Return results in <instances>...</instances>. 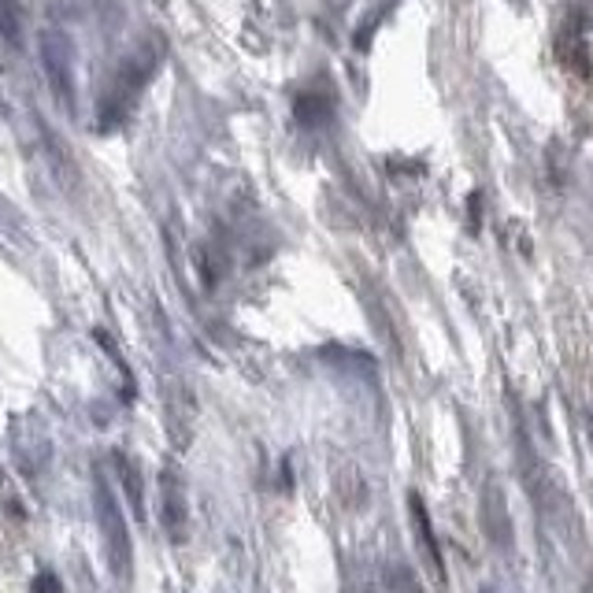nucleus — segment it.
I'll use <instances>...</instances> for the list:
<instances>
[{"instance_id": "nucleus-2", "label": "nucleus", "mask_w": 593, "mask_h": 593, "mask_svg": "<svg viewBox=\"0 0 593 593\" xmlns=\"http://www.w3.org/2000/svg\"><path fill=\"white\" fill-rule=\"evenodd\" d=\"M93 509H96V527H101V538H104V557H109V568L119 579H130L134 541H130V531H126L119 501H115L112 486H109V479H104L101 468H96V475H93Z\"/></svg>"}, {"instance_id": "nucleus-4", "label": "nucleus", "mask_w": 593, "mask_h": 593, "mask_svg": "<svg viewBox=\"0 0 593 593\" xmlns=\"http://www.w3.org/2000/svg\"><path fill=\"white\" fill-rule=\"evenodd\" d=\"M163 531L174 546L190 538V501H186V482L179 479V471H163Z\"/></svg>"}, {"instance_id": "nucleus-1", "label": "nucleus", "mask_w": 593, "mask_h": 593, "mask_svg": "<svg viewBox=\"0 0 593 593\" xmlns=\"http://www.w3.org/2000/svg\"><path fill=\"white\" fill-rule=\"evenodd\" d=\"M157 67H160V60L152 48H141V53L126 56L119 75H115V82L109 85V93H104L101 112H96V126H101V130H115V126L130 115L134 101H138V93L149 85L152 75H157Z\"/></svg>"}, {"instance_id": "nucleus-5", "label": "nucleus", "mask_w": 593, "mask_h": 593, "mask_svg": "<svg viewBox=\"0 0 593 593\" xmlns=\"http://www.w3.org/2000/svg\"><path fill=\"white\" fill-rule=\"evenodd\" d=\"M294 115L305 126H323L330 119V96L323 93H305V96H297V104H294Z\"/></svg>"}, {"instance_id": "nucleus-9", "label": "nucleus", "mask_w": 593, "mask_h": 593, "mask_svg": "<svg viewBox=\"0 0 593 593\" xmlns=\"http://www.w3.org/2000/svg\"><path fill=\"white\" fill-rule=\"evenodd\" d=\"M34 593H64L60 579L53 575V571H42V575L34 579Z\"/></svg>"}, {"instance_id": "nucleus-3", "label": "nucleus", "mask_w": 593, "mask_h": 593, "mask_svg": "<svg viewBox=\"0 0 593 593\" xmlns=\"http://www.w3.org/2000/svg\"><path fill=\"white\" fill-rule=\"evenodd\" d=\"M42 67H45V79L56 90L60 101H71L75 90V45L71 37L56 26H48L42 34Z\"/></svg>"}, {"instance_id": "nucleus-6", "label": "nucleus", "mask_w": 593, "mask_h": 593, "mask_svg": "<svg viewBox=\"0 0 593 593\" xmlns=\"http://www.w3.org/2000/svg\"><path fill=\"white\" fill-rule=\"evenodd\" d=\"M0 37L8 45L23 42V8H19V0H0Z\"/></svg>"}, {"instance_id": "nucleus-8", "label": "nucleus", "mask_w": 593, "mask_h": 593, "mask_svg": "<svg viewBox=\"0 0 593 593\" xmlns=\"http://www.w3.org/2000/svg\"><path fill=\"white\" fill-rule=\"evenodd\" d=\"M412 520H415V531H420V538H423V549L431 552L434 568L442 571V557H437V541H434L431 520H426V509H423V501H420V498H412Z\"/></svg>"}, {"instance_id": "nucleus-7", "label": "nucleus", "mask_w": 593, "mask_h": 593, "mask_svg": "<svg viewBox=\"0 0 593 593\" xmlns=\"http://www.w3.org/2000/svg\"><path fill=\"white\" fill-rule=\"evenodd\" d=\"M115 468H119L126 493H130V504H134V512H138V520H141V512H145V498H141V475H138V468H134V464L126 460L123 453H115Z\"/></svg>"}]
</instances>
